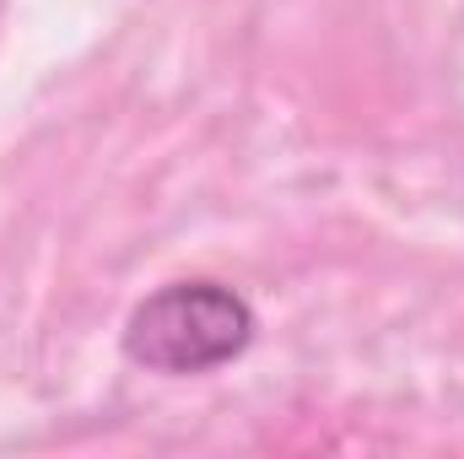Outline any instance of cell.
<instances>
[{
  "label": "cell",
  "instance_id": "cell-1",
  "mask_svg": "<svg viewBox=\"0 0 464 459\" xmlns=\"http://www.w3.org/2000/svg\"><path fill=\"white\" fill-rule=\"evenodd\" d=\"M254 330H259V319L237 287L211 281V276H189V281H168V287L146 292L130 308L119 346L146 373L195 378V373H217V367L237 362L254 346Z\"/></svg>",
  "mask_w": 464,
  "mask_h": 459
}]
</instances>
